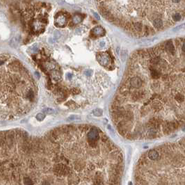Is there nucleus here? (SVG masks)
<instances>
[{
    "mask_svg": "<svg viewBox=\"0 0 185 185\" xmlns=\"http://www.w3.org/2000/svg\"><path fill=\"white\" fill-rule=\"evenodd\" d=\"M38 89L29 70L13 56L0 53V120L21 118L34 109Z\"/></svg>",
    "mask_w": 185,
    "mask_h": 185,
    "instance_id": "3",
    "label": "nucleus"
},
{
    "mask_svg": "<svg viewBox=\"0 0 185 185\" xmlns=\"http://www.w3.org/2000/svg\"><path fill=\"white\" fill-rule=\"evenodd\" d=\"M67 21V16L65 13L59 12L55 17L54 24L57 27H64Z\"/></svg>",
    "mask_w": 185,
    "mask_h": 185,
    "instance_id": "4",
    "label": "nucleus"
},
{
    "mask_svg": "<svg viewBox=\"0 0 185 185\" xmlns=\"http://www.w3.org/2000/svg\"><path fill=\"white\" fill-rule=\"evenodd\" d=\"M116 152L95 126L63 125L43 134L0 132V185H110Z\"/></svg>",
    "mask_w": 185,
    "mask_h": 185,
    "instance_id": "1",
    "label": "nucleus"
},
{
    "mask_svg": "<svg viewBox=\"0 0 185 185\" xmlns=\"http://www.w3.org/2000/svg\"><path fill=\"white\" fill-rule=\"evenodd\" d=\"M36 118H37V120H39V121H42V120L45 118V115H44L43 114H42V113H38V114L37 115V116H36Z\"/></svg>",
    "mask_w": 185,
    "mask_h": 185,
    "instance_id": "9",
    "label": "nucleus"
},
{
    "mask_svg": "<svg viewBox=\"0 0 185 185\" xmlns=\"http://www.w3.org/2000/svg\"><path fill=\"white\" fill-rule=\"evenodd\" d=\"M82 17H81L80 15H75L74 17H72V21H73V22L75 23V24L79 23V22L82 21Z\"/></svg>",
    "mask_w": 185,
    "mask_h": 185,
    "instance_id": "7",
    "label": "nucleus"
},
{
    "mask_svg": "<svg viewBox=\"0 0 185 185\" xmlns=\"http://www.w3.org/2000/svg\"><path fill=\"white\" fill-rule=\"evenodd\" d=\"M179 2H97L98 8L103 17L123 28L136 20L126 29L139 35L155 34L157 31L173 25L182 19L184 11H173Z\"/></svg>",
    "mask_w": 185,
    "mask_h": 185,
    "instance_id": "2",
    "label": "nucleus"
},
{
    "mask_svg": "<svg viewBox=\"0 0 185 185\" xmlns=\"http://www.w3.org/2000/svg\"><path fill=\"white\" fill-rule=\"evenodd\" d=\"M93 114L95 116H100L102 114V111L100 109H96L93 111Z\"/></svg>",
    "mask_w": 185,
    "mask_h": 185,
    "instance_id": "8",
    "label": "nucleus"
},
{
    "mask_svg": "<svg viewBox=\"0 0 185 185\" xmlns=\"http://www.w3.org/2000/svg\"><path fill=\"white\" fill-rule=\"evenodd\" d=\"M98 59L99 63L101 64L102 65H104L105 66L108 64V58L107 56L105 55H100L99 56H98Z\"/></svg>",
    "mask_w": 185,
    "mask_h": 185,
    "instance_id": "6",
    "label": "nucleus"
},
{
    "mask_svg": "<svg viewBox=\"0 0 185 185\" xmlns=\"http://www.w3.org/2000/svg\"><path fill=\"white\" fill-rule=\"evenodd\" d=\"M92 33L96 36H100L104 35V30L102 27L100 26H98V27H95L94 28L93 30H92Z\"/></svg>",
    "mask_w": 185,
    "mask_h": 185,
    "instance_id": "5",
    "label": "nucleus"
}]
</instances>
